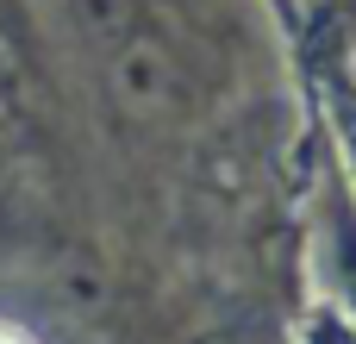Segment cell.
I'll return each instance as SVG.
<instances>
[{
    "label": "cell",
    "mask_w": 356,
    "mask_h": 344,
    "mask_svg": "<svg viewBox=\"0 0 356 344\" xmlns=\"http://www.w3.org/2000/svg\"><path fill=\"white\" fill-rule=\"evenodd\" d=\"M0 344H13V338H0Z\"/></svg>",
    "instance_id": "obj_1"
}]
</instances>
